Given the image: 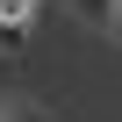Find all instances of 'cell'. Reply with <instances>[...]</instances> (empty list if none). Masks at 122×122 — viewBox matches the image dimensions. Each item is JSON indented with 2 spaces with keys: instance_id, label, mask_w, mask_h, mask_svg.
Listing matches in <instances>:
<instances>
[{
  "instance_id": "3",
  "label": "cell",
  "mask_w": 122,
  "mask_h": 122,
  "mask_svg": "<svg viewBox=\"0 0 122 122\" xmlns=\"http://www.w3.org/2000/svg\"><path fill=\"white\" fill-rule=\"evenodd\" d=\"M108 36H115V43H122V0H115V15H108Z\"/></svg>"
},
{
  "instance_id": "1",
  "label": "cell",
  "mask_w": 122,
  "mask_h": 122,
  "mask_svg": "<svg viewBox=\"0 0 122 122\" xmlns=\"http://www.w3.org/2000/svg\"><path fill=\"white\" fill-rule=\"evenodd\" d=\"M0 122H57V115L36 108V101H7V108H0Z\"/></svg>"
},
{
  "instance_id": "2",
  "label": "cell",
  "mask_w": 122,
  "mask_h": 122,
  "mask_svg": "<svg viewBox=\"0 0 122 122\" xmlns=\"http://www.w3.org/2000/svg\"><path fill=\"white\" fill-rule=\"evenodd\" d=\"M72 7H79L86 22H101V29H108V15H115V0H72Z\"/></svg>"
}]
</instances>
